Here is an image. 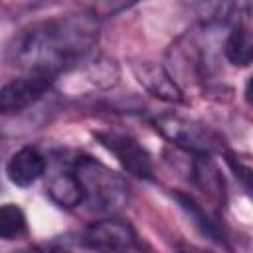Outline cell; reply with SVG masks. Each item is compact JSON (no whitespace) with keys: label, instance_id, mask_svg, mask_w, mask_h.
Returning a JSON list of instances; mask_svg holds the SVG:
<instances>
[{"label":"cell","instance_id":"6da1fadb","mask_svg":"<svg viewBox=\"0 0 253 253\" xmlns=\"http://www.w3.org/2000/svg\"><path fill=\"white\" fill-rule=\"evenodd\" d=\"M99 26L89 16H57L22 28L6 47V59L26 73H57L77 65L97 43Z\"/></svg>","mask_w":253,"mask_h":253},{"label":"cell","instance_id":"7a4b0ae2","mask_svg":"<svg viewBox=\"0 0 253 253\" xmlns=\"http://www.w3.org/2000/svg\"><path fill=\"white\" fill-rule=\"evenodd\" d=\"M83 194V204L99 213L113 215L128 202V184L123 176L91 156H79L71 170Z\"/></svg>","mask_w":253,"mask_h":253},{"label":"cell","instance_id":"3957f363","mask_svg":"<svg viewBox=\"0 0 253 253\" xmlns=\"http://www.w3.org/2000/svg\"><path fill=\"white\" fill-rule=\"evenodd\" d=\"M154 128L178 148L192 154H210L219 146L211 130L196 121H188L178 115H160L154 119Z\"/></svg>","mask_w":253,"mask_h":253},{"label":"cell","instance_id":"277c9868","mask_svg":"<svg viewBox=\"0 0 253 253\" xmlns=\"http://www.w3.org/2000/svg\"><path fill=\"white\" fill-rule=\"evenodd\" d=\"M95 136L121 162V166L126 172H130L136 178L152 180L154 168H152L150 154L146 152L142 144H138V140H134L128 134L115 132V130H99L95 132Z\"/></svg>","mask_w":253,"mask_h":253},{"label":"cell","instance_id":"5b68a950","mask_svg":"<svg viewBox=\"0 0 253 253\" xmlns=\"http://www.w3.org/2000/svg\"><path fill=\"white\" fill-rule=\"evenodd\" d=\"M53 77L43 73H24L0 87V115L20 113L38 103L51 87Z\"/></svg>","mask_w":253,"mask_h":253},{"label":"cell","instance_id":"8992f818","mask_svg":"<svg viewBox=\"0 0 253 253\" xmlns=\"http://www.w3.org/2000/svg\"><path fill=\"white\" fill-rule=\"evenodd\" d=\"M184 8L206 26H235L249 22L251 0H180Z\"/></svg>","mask_w":253,"mask_h":253},{"label":"cell","instance_id":"52a82bcc","mask_svg":"<svg viewBox=\"0 0 253 253\" xmlns=\"http://www.w3.org/2000/svg\"><path fill=\"white\" fill-rule=\"evenodd\" d=\"M83 245L103 251H128L136 247L134 229L121 219L109 217L93 223L83 235Z\"/></svg>","mask_w":253,"mask_h":253},{"label":"cell","instance_id":"ba28073f","mask_svg":"<svg viewBox=\"0 0 253 253\" xmlns=\"http://www.w3.org/2000/svg\"><path fill=\"white\" fill-rule=\"evenodd\" d=\"M132 73L136 81L156 99L166 103H184V95L172 75L158 63L152 61H136L132 63Z\"/></svg>","mask_w":253,"mask_h":253},{"label":"cell","instance_id":"9c48e42d","mask_svg":"<svg viewBox=\"0 0 253 253\" xmlns=\"http://www.w3.org/2000/svg\"><path fill=\"white\" fill-rule=\"evenodd\" d=\"M45 172V158L38 148L24 146L14 152L6 164L8 180L20 188H28L36 184Z\"/></svg>","mask_w":253,"mask_h":253},{"label":"cell","instance_id":"30bf717a","mask_svg":"<svg viewBox=\"0 0 253 253\" xmlns=\"http://www.w3.org/2000/svg\"><path fill=\"white\" fill-rule=\"evenodd\" d=\"M223 53L227 61L235 67H247L253 57V38L249 22H241L231 26V32L225 40Z\"/></svg>","mask_w":253,"mask_h":253},{"label":"cell","instance_id":"8fae6325","mask_svg":"<svg viewBox=\"0 0 253 253\" xmlns=\"http://www.w3.org/2000/svg\"><path fill=\"white\" fill-rule=\"evenodd\" d=\"M47 196L59 208H75L83 204V194L73 172H59L47 182Z\"/></svg>","mask_w":253,"mask_h":253},{"label":"cell","instance_id":"7c38bea8","mask_svg":"<svg viewBox=\"0 0 253 253\" xmlns=\"http://www.w3.org/2000/svg\"><path fill=\"white\" fill-rule=\"evenodd\" d=\"M176 200L180 202L182 210L188 213V217L192 219V223L200 229L202 235H206L208 239L211 241H217V243H223V231L219 229V225L202 210V206H198L190 196L186 194H176Z\"/></svg>","mask_w":253,"mask_h":253},{"label":"cell","instance_id":"4fadbf2b","mask_svg":"<svg viewBox=\"0 0 253 253\" xmlns=\"http://www.w3.org/2000/svg\"><path fill=\"white\" fill-rule=\"evenodd\" d=\"M28 231L26 213L16 204H2L0 206V239L14 241L24 237Z\"/></svg>","mask_w":253,"mask_h":253},{"label":"cell","instance_id":"5bb4252c","mask_svg":"<svg viewBox=\"0 0 253 253\" xmlns=\"http://www.w3.org/2000/svg\"><path fill=\"white\" fill-rule=\"evenodd\" d=\"M89 2H91L93 10H97V12H115V10L128 6L134 0H89Z\"/></svg>","mask_w":253,"mask_h":253}]
</instances>
